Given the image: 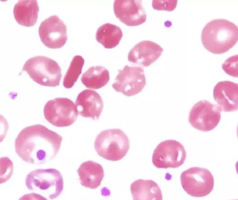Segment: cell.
<instances>
[{"label": "cell", "instance_id": "6da1fadb", "mask_svg": "<svg viewBox=\"0 0 238 200\" xmlns=\"http://www.w3.org/2000/svg\"><path fill=\"white\" fill-rule=\"evenodd\" d=\"M62 137L41 124L24 128L15 141V152L26 163L41 165L56 156Z\"/></svg>", "mask_w": 238, "mask_h": 200}, {"label": "cell", "instance_id": "7a4b0ae2", "mask_svg": "<svg viewBox=\"0 0 238 200\" xmlns=\"http://www.w3.org/2000/svg\"><path fill=\"white\" fill-rule=\"evenodd\" d=\"M238 40L236 24L227 19H217L208 22L204 27L201 40L207 51L221 54L229 51Z\"/></svg>", "mask_w": 238, "mask_h": 200}, {"label": "cell", "instance_id": "3957f363", "mask_svg": "<svg viewBox=\"0 0 238 200\" xmlns=\"http://www.w3.org/2000/svg\"><path fill=\"white\" fill-rule=\"evenodd\" d=\"M129 148L128 136L119 129L103 131L97 135L95 142V149L99 156L110 161L122 159Z\"/></svg>", "mask_w": 238, "mask_h": 200}, {"label": "cell", "instance_id": "277c9868", "mask_svg": "<svg viewBox=\"0 0 238 200\" xmlns=\"http://www.w3.org/2000/svg\"><path fill=\"white\" fill-rule=\"evenodd\" d=\"M25 183L29 190L46 194L51 200L59 197L64 188L62 175L54 168L35 169L27 174Z\"/></svg>", "mask_w": 238, "mask_h": 200}, {"label": "cell", "instance_id": "5b68a950", "mask_svg": "<svg viewBox=\"0 0 238 200\" xmlns=\"http://www.w3.org/2000/svg\"><path fill=\"white\" fill-rule=\"evenodd\" d=\"M23 69L38 84L48 87L60 85L62 69L51 58L43 56L32 57L26 61Z\"/></svg>", "mask_w": 238, "mask_h": 200}, {"label": "cell", "instance_id": "8992f818", "mask_svg": "<svg viewBox=\"0 0 238 200\" xmlns=\"http://www.w3.org/2000/svg\"><path fill=\"white\" fill-rule=\"evenodd\" d=\"M181 184L190 196L203 197L212 191L214 179L207 169L193 167L184 171L180 176Z\"/></svg>", "mask_w": 238, "mask_h": 200}, {"label": "cell", "instance_id": "52a82bcc", "mask_svg": "<svg viewBox=\"0 0 238 200\" xmlns=\"http://www.w3.org/2000/svg\"><path fill=\"white\" fill-rule=\"evenodd\" d=\"M43 112L46 120L57 127L71 126L78 116L76 104L68 98L50 100L44 106Z\"/></svg>", "mask_w": 238, "mask_h": 200}, {"label": "cell", "instance_id": "ba28073f", "mask_svg": "<svg viewBox=\"0 0 238 200\" xmlns=\"http://www.w3.org/2000/svg\"><path fill=\"white\" fill-rule=\"evenodd\" d=\"M187 158L184 146L175 140H167L158 144L152 156V163L157 168H177Z\"/></svg>", "mask_w": 238, "mask_h": 200}, {"label": "cell", "instance_id": "9c48e42d", "mask_svg": "<svg viewBox=\"0 0 238 200\" xmlns=\"http://www.w3.org/2000/svg\"><path fill=\"white\" fill-rule=\"evenodd\" d=\"M221 108L207 100H201L193 106L189 122L195 129L207 132L216 128L221 120Z\"/></svg>", "mask_w": 238, "mask_h": 200}, {"label": "cell", "instance_id": "30bf717a", "mask_svg": "<svg viewBox=\"0 0 238 200\" xmlns=\"http://www.w3.org/2000/svg\"><path fill=\"white\" fill-rule=\"evenodd\" d=\"M115 78L112 84L114 90L127 97H131L143 90L146 85L145 72L140 67L126 65Z\"/></svg>", "mask_w": 238, "mask_h": 200}, {"label": "cell", "instance_id": "8fae6325", "mask_svg": "<svg viewBox=\"0 0 238 200\" xmlns=\"http://www.w3.org/2000/svg\"><path fill=\"white\" fill-rule=\"evenodd\" d=\"M38 34L42 43L51 49H60L67 41V28L57 15L43 20L38 28Z\"/></svg>", "mask_w": 238, "mask_h": 200}, {"label": "cell", "instance_id": "7c38bea8", "mask_svg": "<svg viewBox=\"0 0 238 200\" xmlns=\"http://www.w3.org/2000/svg\"><path fill=\"white\" fill-rule=\"evenodd\" d=\"M113 6L115 16L127 26H138L146 21L145 8L140 0H116Z\"/></svg>", "mask_w": 238, "mask_h": 200}, {"label": "cell", "instance_id": "4fadbf2b", "mask_svg": "<svg viewBox=\"0 0 238 200\" xmlns=\"http://www.w3.org/2000/svg\"><path fill=\"white\" fill-rule=\"evenodd\" d=\"M163 51L162 47L154 42L141 41L130 50L128 60L132 63L148 67L160 57Z\"/></svg>", "mask_w": 238, "mask_h": 200}, {"label": "cell", "instance_id": "5bb4252c", "mask_svg": "<svg viewBox=\"0 0 238 200\" xmlns=\"http://www.w3.org/2000/svg\"><path fill=\"white\" fill-rule=\"evenodd\" d=\"M76 106L77 113L83 118L98 119L104 108V102L98 93L92 90H85L77 97Z\"/></svg>", "mask_w": 238, "mask_h": 200}, {"label": "cell", "instance_id": "9a60e30c", "mask_svg": "<svg viewBox=\"0 0 238 200\" xmlns=\"http://www.w3.org/2000/svg\"><path fill=\"white\" fill-rule=\"evenodd\" d=\"M213 95L218 107L225 112H232L238 109V85L224 81L214 86Z\"/></svg>", "mask_w": 238, "mask_h": 200}, {"label": "cell", "instance_id": "2e32d148", "mask_svg": "<svg viewBox=\"0 0 238 200\" xmlns=\"http://www.w3.org/2000/svg\"><path fill=\"white\" fill-rule=\"evenodd\" d=\"M77 174L81 184L90 189H96L100 186L104 177L103 167L92 160L82 163L77 169Z\"/></svg>", "mask_w": 238, "mask_h": 200}, {"label": "cell", "instance_id": "e0dca14e", "mask_svg": "<svg viewBox=\"0 0 238 200\" xmlns=\"http://www.w3.org/2000/svg\"><path fill=\"white\" fill-rule=\"evenodd\" d=\"M39 7L36 0H21L13 8L15 20L22 26L30 27L37 23Z\"/></svg>", "mask_w": 238, "mask_h": 200}, {"label": "cell", "instance_id": "ac0fdd59", "mask_svg": "<svg viewBox=\"0 0 238 200\" xmlns=\"http://www.w3.org/2000/svg\"><path fill=\"white\" fill-rule=\"evenodd\" d=\"M134 200H163L161 188L152 180L138 179L131 185Z\"/></svg>", "mask_w": 238, "mask_h": 200}, {"label": "cell", "instance_id": "d6986e66", "mask_svg": "<svg viewBox=\"0 0 238 200\" xmlns=\"http://www.w3.org/2000/svg\"><path fill=\"white\" fill-rule=\"evenodd\" d=\"M122 31L115 24L106 23L99 28L96 39L105 48L112 49L117 47L122 38Z\"/></svg>", "mask_w": 238, "mask_h": 200}, {"label": "cell", "instance_id": "ffe728a7", "mask_svg": "<svg viewBox=\"0 0 238 200\" xmlns=\"http://www.w3.org/2000/svg\"><path fill=\"white\" fill-rule=\"evenodd\" d=\"M110 80L108 69L102 66L91 67L82 74L81 81L89 89H100L107 85Z\"/></svg>", "mask_w": 238, "mask_h": 200}, {"label": "cell", "instance_id": "44dd1931", "mask_svg": "<svg viewBox=\"0 0 238 200\" xmlns=\"http://www.w3.org/2000/svg\"><path fill=\"white\" fill-rule=\"evenodd\" d=\"M84 63L85 60L81 56H75L64 78V87L68 89L73 87L81 74Z\"/></svg>", "mask_w": 238, "mask_h": 200}, {"label": "cell", "instance_id": "7402d4cb", "mask_svg": "<svg viewBox=\"0 0 238 200\" xmlns=\"http://www.w3.org/2000/svg\"><path fill=\"white\" fill-rule=\"evenodd\" d=\"M13 173V163L8 157L0 158V184L6 183Z\"/></svg>", "mask_w": 238, "mask_h": 200}, {"label": "cell", "instance_id": "603a6c76", "mask_svg": "<svg viewBox=\"0 0 238 200\" xmlns=\"http://www.w3.org/2000/svg\"><path fill=\"white\" fill-rule=\"evenodd\" d=\"M237 63L238 56L237 55H235L234 56H231L228 58L223 63L222 68L226 72V74L232 77H237Z\"/></svg>", "mask_w": 238, "mask_h": 200}, {"label": "cell", "instance_id": "cb8c5ba5", "mask_svg": "<svg viewBox=\"0 0 238 200\" xmlns=\"http://www.w3.org/2000/svg\"><path fill=\"white\" fill-rule=\"evenodd\" d=\"M178 1L173 0V1H156L154 0L152 2V7L155 10H164L172 11L175 9Z\"/></svg>", "mask_w": 238, "mask_h": 200}, {"label": "cell", "instance_id": "d4e9b609", "mask_svg": "<svg viewBox=\"0 0 238 200\" xmlns=\"http://www.w3.org/2000/svg\"><path fill=\"white\" fill-rule=\"evenodd\" d=\"M9 130V123L3 115H0V143L4 140Z\"/></svg>", "mask_w": 238, "mask_h": 200}, {"label": "cell", "instance_id": "484cf974", "mask_svg": "<svg viewBox=\"0 0 238 200\" xmlns=\"http://www.w3.org/2000/svg\"><path fill=\"white\" fill-rule=\"evenodd\" d=\"M19 200H48L45 197L41 195V194L37 193H30L26 194L22 196Z\"/></svg>", "mask_w": 238, "mask_h": 200}]
</instances>
